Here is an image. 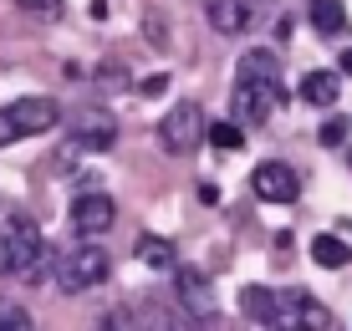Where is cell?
I'll return each mask as SVG.
<instances>
[{
  "label": "cell",
  "mask_w": 352,
  "mask_h": 331,
  "mask_svg": "<svg viewBox=\"0 0 352 331\" xmlns=\"http://www.w3.org/2000/svg\"><path fill=\"white\" fill-rule=\"evenodd\" d=\"M240 143H245L240 122H210V148H220V153H235Z\"/></svg>",
  "instance_id": "obj_18"
},
{
  "label": "cell",
  "mask_w": 352,
  "mask_h": 331,
  "mask_svg": "<svg viewBox=\"0 0 352 331\" xmlns=\"http://www.w3.org/2000/svg\"><path fill=\"white\" fill-rule=\"evenodd\" d=\"M347 158H352V153H347Z\"/></svg>",
  "instance_id": "obj_28"
},
{
  "label": "cell",
  "mask_w": 352,
  "mask_h": 331,
  "mask_svg": "<svg viewBox=\"0 0 352 331\" xmlns=\"http://www.w3.org/2000/svg\"><path fill=\"white\" fill-rule=\"evenodd\" d=\"M204 5H210V21H214V31H220V36H245L250 21H256L245 0H204Z\"/></svg>",
  "instance_id": "obj_11"
},
{
  "label": "cell",
  "mask_w": 352,
  "mask_h": 331,
  "mask_svg": "<svg viewBox=\"0 0 352 331\" xmlns=\"http://www.w3.org/2000/svg\"><path fill=\"white\" fill-rule=\"evenodd\" d=\"M337 67H342V71H347V77H352V46H347V52H342V56H337Z\"/></svg>",
  "instance_id": "obj_27"
},
{
  "label": "cell",
  "mask_w": 352,
  "mask_h": 331,
  "mask_svg": "<svg viewBox=\"0 0 352 331\" xmlns=\"http://www.w3.org/2000/svg\"><path fill=\"white\" fill-rule=\"evenodd\" d=\"M230 107L245 122H265L276 107H286V87L281 82H256V77H235V92H230Z\"/></svg>",
  "instance_id": "obj_5"
},
{
  "label": "cell",
  "mask_w": 352,
  "mask_h": 331,
  "mask_svg": "<svg viewBox=\"0 0 352 331\" xmlns=\"http://www.w3.org/2000/svg\"><path fill=\"white\" fill-rule=\"evenodd\" d=\"M102 331H128V316H102Z\"/></svg>",
  "instance_id": "obj_26"
},
{
  "label": "cell",
  "mask_w": 352,
  "mask_h": 331,
  "mask_svg": "<svg viewBox=\"0 0 352 331\" xmlns=\"http://www.w3.org/2000/svg\"><path fill=\"white\" fill-rule=\"evenodd\" d=\"M265 326H276V331H327V311L307 296V290L286 286V290H271Z\"/></svg>",
  "instance_id": "obj_3"
},
{
  "label": "cell",
  "mask_w": 352,
  "mask_h": 331,
  "mask_svg": "<svg viewBox=\"0 0 352 331\" xmlns=\"http://www.w3.org/2000/svg\"><path fill=\"white\" fill-rule=\"evenodd\" d=\"M337 92H342V82H337L332 71H307V77H301V102L307 107H332Z\"/></svg>",
  "instance_id": "obj_12"
},
{
  "label": "cell",
  "mask_w": 352,
  "mask_h": 331,
  "mask_svg": "<svg viewBox=\"0 0 352 331\" xmlns=\"http://www.w3.org/2000/svg\"><path fill=\"white\" fill-rule=\"evenodd\" d=\"M107 280V250L102 244H77V250H67L62 255V265H56V286L67 290V296H82V290H92V286H102Z\"/></svg>",
  "instance_id": "obj_4"
},
{
  "label": "cell",
  "mask_w": 352,
  "mask_h": 331,
  "mask_svg": "<svg viewBox=\"0 0 352 331\" xmlns=\"http://www.w3.org/2000/svg\"><path fill=\"white\" fill-rule=\"evenodd\" d=\"M240 306H245V316L265 321V311H271V290H265V286H245V290H240Z\"/></svg>",
  "instance_id": "obj_20"
},
{
  "label": "cell",
  "mask_w": 352,
  "mask_h": 331,
  "mask_svg": "<svg viewBox=\"0 0 352 331\" xmlns=\"http://www.w3.org/2000/svg\"><path fill=\"white\" fill-rule=\"evenodd\" d=\"M113 143H118V128H113V117H107V113H82V117H72L67 148H77V153H107Z\"/></svg>",
  "instance_id": "obj_8"
},
{
  "label": "cell",
  "mask_w": 352,
  "mask_h": 331,
  "mask_svg": "<svg viewBox=\"0 0 352 331\" xmlns=\"http://www.w3.org/2000/svg\"><path fill=\"white\" fill-rule=\"evenodd\" d=\"M311 26H317L322 36H342V31H347L342 0H311Z\"/></svg>",
  "instance_id": "obj_14"
},
{
  "label": "cell",
  "mask_w": 352,
  "mask_h": 331,
  "mask_svg": "<svg viewBox=\"0 0 352 331\" xmlns=\"http://www.w3.org/2000/svg\"><path fill=\"white\" fill-rule=\"evenodd\" d=\"M311 260L327 265V271H342V265H352V244L337 235H317L311 240Z\"/></svg>",
  "instance_id": "obj_13"
},
{
  "label": "cell",
  "mask_w": 352,
  "mask_h": 331,
  "mask_svg": "<svg viewBox=\"0 0 352 331\" xmlns=\"http://www.w3.org/2000/svg\"><path fill=\"white\" fill-rule=\"evenodd\" d=\"M62 122V107L52 97H21V102H6L0 107V148L21 138H36V133H52Z\"/></svg>",
  "instance_id": "obj_1"
},
{
  "label": "cell",
  "mask_w": 352,
  "mask_h": 331,
  "mask_svg": "<svg viewBox=\"0 0 352 331\" xmlns=\"http://www.w3.org/2000/svg\"><path fill=\"white\" fill-rule=\"evenodd\" d=\"M174 275H179V301H184V311L199 316V321H210V316L220 311V296H214V286H210L199 271H189V265H184V271H174Z\"/></svg>",
  "instance_id": "obj_10"
},
{
  "label": "cell",
  "mask_w": 352,
  "mask_h": 331,
  "mask_svg": "<svg viewBox=\"0 0 352 331\" xmlns=\"http://www.w3.org/2000/svg\"><path fill=\"white\" fill-rule=\"evenodd\" d=\"M113 219H118V204L107 199V194H82V199H72V229H77L82 240L107 235Z\"/></svg>",
  "instance_id": "obj_7"
},
{
  "label": "cell",
  "mask_w": 352,
  "mask_h": 331,
  "mask_svg": "<svg viewBox=\"0 0 352 331\" xmlns=\"http://www.w3.org/2000/svg\"><path fill=\"white\" fill-rule=\"evenodd\" d=\"M148 41H153V46H168V36H164V21H159V16H148Z\"/></svg>",
  "instance_id": "obj_24"
},
{
  "label": "cell",
  "mask_w": 352,
  "mask_h": 331,
  "mask_svg": "<svg viewBox=\"0 0 352 331\" xmlns=\"http://www.w3.org/2000/svg\"><path fill=\"white\" fill-rule=\"evenodd\" d=\"M41 229L31 219H10L0 229V275H36L41 271Z\"/></svg>",
  "instance_id": "obj_2"
},
{
  "label": "cell",
  "mask_w": 352,
  "mask_h": 331,
  "mask_svg": "<svg viewBox=\"0 0 352 331\" xmlns=\"http://www.w3.org/2000/svg\"><path fill=\"white\" fill-rule=\"evenodd\" d=\"M199 204H210V209H214V204H220V189H214V183H199Z\"/></svg>",
  "instance_id": "obj_25"
},
{
  "label": "cell",
  "mask_w": 352,
  "mask_h": 331,
  "mask_svg": "<svg viewBox=\"0 0 352 331\" xmlns=\"http://www.w3.org/2000/svg\"><path fill=\"white\" fill-rule=\"evenodd\" d=\"M250 189H256V199H265V204H296L301 179L291 174L286 163H261L256 174H250Z\"/></svg>",
  "instance_id": "obj_9"
},
{
  "label": "cell",
  "mask_w": 352,
  "mask_h": 331,
  "mask_svg": "<svg viewBox=\"0 0 352 331\" xmlns=\"http://www.w3.org/2000/svg\"><path fill=\"white\" fill-rule=\"evenodd\" d=\"M235 77H256V82H281V71H276V52H245L235 67Z\"/></svg>",
  "instance_id": "obj_15"
},
{
  "label": "cell",
  "mask_w": 352,
  "mask_h": 331,
  "mask_svg": "<svg viewBox=\"0 0 352 331\" xmlns=\"http://www.w3.org/2000/svg\"><path fill=\"white\" fill-rule=\"evenodd\" d=\"M0 331H31V311L0 296Z\"/></svg>",
  "instance_id": "obj_19"
},
{
  "label": "cell",
  "mask_w": 352,
  "mask_h": 331,
  "mask_svg": "<svg viewBox=\"0 0 352 331\" xmlns=\"http://www.w3.org/2000/svg\"><path fill=\"white\" fill-rule=\"evenodd\" d=\"M138 92H143V97H159V92H168V77H164V71H153V77L138 82Z\"/></svg>",
  "instance_id": "obj_23"
},
{
  "label": "cell",
  "mask_w": 352,
  "mask_h": 331,
  "mask_svg": "<svg viewBox=\"0 0 352 331\" xmlns=\"http://www.w3.org/2000/svg\"><path fill=\"white\" fill-rule=\"evenodd\" d=\"M138 260L148 265V271H174V244L159 240V235H143L138 240Z\"/></svg>",
  "instance_id": "obj_16"
},
{
  "label": "cell",
  "mask_w": 352,
  "mask_h": 331,
  "mask_svg": "<svg viewBox=\"0 0 352 331\" xmlns=\"http://www.w3.org/2000/svg\"><path fill=\"white\" fill-rule=\"evenodd\" d=\"M21 10L36 16V21H56L62 16V0H21Z\"/></svg>",
  "instance_id": "obj_21"
},
{
  "label": "cell",
  "mask_w": 352,
  "mask_h": 331,
  "mask_svg": "<svg viewBox=\"0 0 352 331\" xmlns=\"http://www.w3.org/2000/svg\"><path fill=\"white\" fill-rule=\"evenodd\" d=\"M347 128H352V122L332 117V122H327V128H322V143H327V148H337V143H347Z\"/></svg>",
  "instance_id": "obj_22"
},
{
  "label": "cell",
  "mask_w": 352,
  "mask_h": 331,
  "mask_svg": "<svg viewBox=\"0 0 352 331\" xmlns=\"http://www.w3.org/2000/svg\"><path fill=\"white\" fill-rule=\"evenodd\" d=\"M204 113L194 102H174L168 107V117H159V143L174 158H184V153H194V143H199V133H204V122H199Z\"/></svg>",
  "instance_id": "obj_6"
},
{
  "label": "cell",
  "mask_w": 352,
  "mask_h": 331,
  "mask_svg": "<svg viewBox=\"0 0 352 331\" xmlns=\"http://www.w3.org/2000/svg\"><path fill=\"white\" fill-rule=\"evenodd\" d=\"M148 331H204V326H199V316H189V311L153 306V311H148Z\"/></svg>",
  "instance_id": "obj_17"
}]
</instances>
